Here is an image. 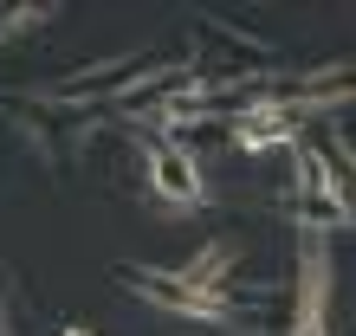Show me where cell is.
<instances>
[{
	"label": "cell",
	"instance_id": "1",
	"mask_svg": "<svg viewBox=\"0 0 356 336\" xmlns=\"http://www.w3.org/2000/svg\"><path fill=\"white\" fill-rule=\"evenodd\" d=\"M162 187H169L175 201H195V181H188V168H181L175 156H162Z\"/></svg>",
	"mask_w": 356,
	"mask_h": 336
}]
</instances>
